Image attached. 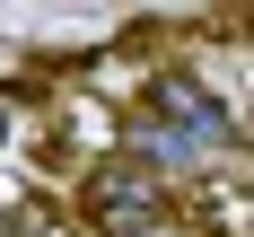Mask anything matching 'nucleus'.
<instances>
[{"label": "nucleus", "mask_w": 254, "mask_h": 237, "mask_svg": "<svg viewBox=\"0 0 254 237\" xmlns=\"http://www.w3.org/2000/svg\"><path fill=\"white\" fill-rule=\"evenodd\" d=\"M70 211H79L70 220L79 237H140V229H158V220H176V184L149 176L131 150H114V158H97V167H79Z\"/></svg>", "instance_id": "nucleus-1"}, {"label": "nucleus", "mask_w": 254, "mask_h": 237, "mask_svg": "<svg viewBox=\"0 0 254 237\" xmlns=\"http://www.w3.org/2000/svg\"><path fill=\"white\" fill-rule=\"evenodd\" d=\"M140 237H184V229H176V220H158V229H140Z\"/></svg>", "instance_id": "nucleus-2"}]
</instances>
